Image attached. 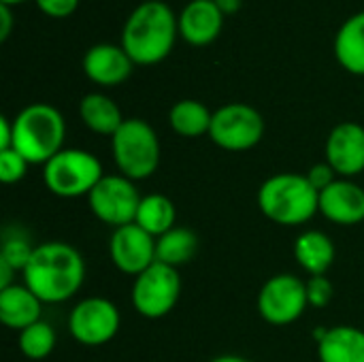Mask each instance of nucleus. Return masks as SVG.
Returning a JSON list of instances; mask_svg holds the SVG:
<instances>
[{
    "instance_id": "nucleus-33",
    "label": "nucleus",
    "mask_w": 364,
    "mask_h": 362,
    "mask_svg": "<svg viewBox=\"0 0 364 362\" xmlns=\"http://www.w3.org/2000/svg\"><path fill=\"white\" fill-rule=\"evenodd\" d=\"M215 4L220 6V11H222L224 15H235V13L241 9L243 0H215Z\"/></svg>"
},
{
    "instance_id": "nucleus-15",
    "label": "nucleus",
    "mask_w": 364,
    "mask_h": 362,
    "mask_svg": "<svg viewBox=\"0 0 364 362\" xmlns=\"http://www.w3.org/2000/svg\"><path fill=\"white\" fill-rule=\"evenodd\" d=\"M226 15L215 0H188L177 15L179 36L192 47H207L222 34Z\"/></svg>"
},
{
    "instance_id": "nucleus-10",
    "label": "nucleus",
    "mask_w": 364,
    "mask_h": 362,
    "mask_svg": "<svg viewBox=\"0 0 364 362\" xmlns=\"http://www.w3.org/2000/svg\"><path fill=\"white\" fill-rule=\"evenodd\" d=\"M122 326L117 305L102 297L79 301L68 314V331L73 339L85 348H100L115 339Z\"/></svg>"
},
{
    "instance_id": "nucleus-27",
    "label": "nucleus",
    "mask_w": 364,
    "mask_h": 362,
    "mask_svg": "<svg viewBox=\"0 0 364 362\" xmlns=\"http://www.w3.org/2000/svg\"><path fill=\"white\" fill-rule=\"evenodd\" d=\"M30 162L17 149H2L0 151V181L11 186L26 177Z\"/></svg>"
},
{
    "instance_id": "nucleus-12",
    "label": "nucleus",
    "mask_w": 364,
    "mask_h": 362,
    "mask_svg": "<svg viewBox=\"0 0 364 362\" xmlns=\"http://www.w3.org/2000/svg\"><path fill=\"white\" fill-rule=\"evenodd\" d=\"M109 258L117 271L136 277L156 262V237L136 224L119 226L111 235Z\"/></svg>"
},
{
    "instance_id": "nucleus-9",
    "label": "nucleus",
    "mask_w": 364,
    "mask_h": 362,
    "mask_svg": "<svg viewBox=\"0 0 364 362\" xmlns=\"http://www.w3.org/2000/svg\"><path fill=\"white\" fill-rule=\"evenodd\" d=\"M141 198L143 196L136 190V181L117 173L105 175L96 183V188L87 196V205L96 220H100L107 226H113L115 230L119 226L134 224Z\"/></svg>"
},
{
    "instance_id": "nucleus-14",
    "label": "nucleus",
    "mask_w": 364,
    "mask_h": 362,
    "mask_svg": "<svg viewBox=\"0 0 364 362\" xmlns=\"http://www.w3.org/2000/svg\"><path fill=\"white\" fill-rule=\"evenodd\" d=\"M81 66L92 83L100 87H115L132 75L134 62L122 45L96 43L85 51Z\"/></svg>"
},
{
    "instance_id": "nucleus-7",
    "label": "nucleus",
    "mask_w": 364,
    "mask_h": 362,
    "mask_svg": "<svg viewBox=\"0 0 364 362\" xmlns=\"http://www.w3.org/2000/svg\"><path fill=\"white\" fill-rule=\"evenodd\" d=\"M181 294V277L175 267L154 262L149 269L139 273L132 284L130 301L139 316L147 320H160L168 316Z\"/></svg>"
},
{
    "instance_id": "nucleus-22",
    "label": "nucleus",
    "mask_w": 364,
    "mask_h": 362,
    "mask_svg": "<svg viewBox=\"0 0 364 362\" xmlns=\"http://www.w3.org/2000/svg\"><path fill=\"white\" fill-rule=\"evenodd\" d=\"M211 119L213 111H209L205 102L194 98L177 100L168 111V124L173 132L183 139H198L203 134H209Z\"/></svg>"
},
{
    "instance_id": "nucleus-30",
    "label": "nucleus",
    "mask_w": 364,
    "mask_h": 362,
    "mask_svg": "<svg viewBox=\"0 0 364 362\" xmlns=\"http://www.w3.org/2000/svg\"><path fill=\"white\" fill-rule=\"evenodd\" d=\"M307 179L318 192H322V190H326L328 186H333L337 181V173L328 162H318L307 171Z\"/></svg>"
},
{
    "instance_id": "nucleus-13",
    "label": "nucleus",
    "mask_w": 364,
    "mask_h": 362,
    "mask_svg": "<svg viewBox=\"0 0 364 362\" xmlns=\"http://www.w3.org/2000/svg\"><path fill=\"white\" fill-rule=\"evenodd\" d=\"M326 162L343 179L364 173V126L356 122L337 124L326 139Z\"/></svg>"
},
{
    "instance_id": "nucleus-17",
    "label": "nucleus",
    "mask_w": 364,
    "mask_h": 362,
    "mask_svg": "<svg viewBox=\"0 0 364 362\" xmlns=\"http://www.w3.org/2000/svg\"><path fill=\"white\" fill-rule=\"evenodd\" d=\"M43 305L45 303L26 284H13L0 290V322L11 331L21 333L41 320Z\"/></svg>"
},
{
    "instance_id": "nucleus-34",
    "label": "nucleus",
    "mask_w": 364,
    "mask_h": 362,
    "mask_svg": "<svg viewBox=\"0 0 364 362\" xmlns=\"http://www.w3.org/2000/svg\"><path fill=\"white\" fill-rule=\"evenodd\" d=\"M209 362H252V361H247V358H243V356H237V354H222V356L211 358Z\"/></svg>"
},
{
    "instance_id": "nucleus-16",
    "label": "nucleus",
    "mask_w": 364,
    "mask_h": 362,
    "mask_svg": "<svg viewBox=\"0 0 364 362\" xmlns=\"http://www.w3.org/2000/svg\"><path fill=\"white\" fill-rule=\"evenodd\" d=\"M320 213L339 226H356L364 222V188L352 179L339 177L320 192Z\"/></svg>"
},
{
    "instance_id": "nucleus-20",
    "label": "nucleus",
    "mask_w": 364,
    "mask_h": 362,
    "mask_svg": "<svg viewBox=\"0 0 364 362\" xmlns=\"http://www.w3.org/2000/svg\"><path fill=\"white\" fill-rule=\"evenodd\" d=\"M79 117L81 122L100 137H113L119 126L124 124V115L119 105L105 96L102 92H90L79 102Z\"/></svg>"
},
{
    "instance_id": "nucleus-19",
    "label": "nucleus",
    "mask_w": 364,
    "mask_h": 362,
    "mask_svg": "<svg viewBox=\"0 0 364 362\" xmlns=\"http://www.w3.org/2000/svg\"><path fill=\"white\" fill-rule=\"evenodd\" d=\"M335 58L350 75L364 77V11L348 17L335 34Z\"/></svg>"
},
{
    "instance_id": "nucleus-21",
    "label": "nucleus",
    "mask_w": 364,
    "mask_h": 362,
    "mask_svg": "<svg viewBox=\"0 0 364 362\" xmlns=\"http://www.w3.org/2000/svg\"><path fill=\"white\" fill-rule=\"evenodd\" d=\"M294 258L309 275H326L335 262V243L322 230H305L294 241Z\"/></svg>"
},
{
    "instance_id": "nucleus-11",
    "label": "nucleus",
    "mask_w": 364,
    "mask_h": 362,
    "mask_svg": "<svg viewBox=\"0 0 364 362\" xmlns=\"http://www.w3.org/2000/svg\"><path fill=\"white\" fill-rule=\"evenodd\" d=\"M256 305L264 322L273 326H288L296 322L309 307L307 282L290 273L273 275L260 288Z\"/></svg>"
},
{
    "instance_id": "nucleus-35",
    "label": "nucleus",
    "mask_w": 364,
    "mask_h": 362,
    "mask_svg": "<svg viewBox=\"0 0 364 362\" xmlns=\"http://www.w3.org/2000/svg\"><path fill=\"white\" fill-rule=\"evenodd\" d=\"M21 2H26V0H0V4H6V6H17Z\"/></svg>"
},
{
    "instance_id": "nucleus-28",
    "label": "nucleus",
    "mask_w": 364,
    "mask_h": 362,
    "mask_svg": "<svg viewBox=\"0 0 364 362\" xmlns=\"http://www.w3.org/2000/svg\"><path fill=\"white\" fill-rule=\"evenodd\" d=\"M333 294H335V288H333V282L326 275H311L307 280V301H309V307H314V309L326 307L333 301Z\"/></svg>"
},
{
    "instance_id": "nucleus-31",
    "label": "nucleus",
    "mask_w": 364,
    "mask_h": 362,
    "mask_svg": "<svg viewBox=\"0 0 364 362\" xmlns=\"http://www.w3.org/2000/svg\"><path fill=\"white\" fill-rule=\"evenodd\" d=\"M13 6H6V4H0V41H6L11 30H13Z\"/></svg>"
},
{
    "instance_id": "nucleus-3",
    "label": "nucleus",
    "mask_w": 364,
    "mask_h": 362,
    "mask_svg": "<svg viewBox=\"0 0 364 362\" xmlns=\"http://www.w3.org/2000/svg\"><path fill=\"white\" fill-rule=\"evenodd\" d=\"M258 207L279 226H303L320 213V192L301 173H277L262 181Z\"/></svg>"
},
{
    "instance_id": "nucleus-29",
    "label": "nucleus",
    "mask_w": 364,
    "mask_h": 362,
    "mask_svg": "<svg viewBox=\"0 0 364 362\" xmlns=\"http://www.w3.org/2000/svg\"><path fill=\"white\" fill-rule=\"evenodd\" d=\"M34 2L41 9V13L51 17V19L70 17L79 6V0H34Z\"/></svg>"
},
{
    "instance_id": "nucleus-25",
    "label": "nucleus",
    "mask_w": 364,
    "mask_h": 362,
    "mask_svg": "<svg viewBox=\"0 0 364 362\" xmlns=\"http://www.w3.org/2000/svg\"><path fill=\"white\" fill-rule=\"evenodd\" d=\"M55 341H58L55 331L45 320H38V322H34L32 326H28V329H23L19 333V350L30 361L47 358L53 352Z\"/></svg>"
},
{
    "instance_id": "nucleus-6",
    "label": "nucleus",
    "mask_w": 364,
    "mask_h": 362,
    "mask_svg": "<svg viewBox=\"0 0 364 362\" xmlns=\"http://www.w3.org/2000/svg\"><path fill=\"white\" fill-rule=\"evenodd\" d=\"M102 177V162L92 151L77 147H64L47 164H43V183L53 196L60 198L90 196Z\"/></svg>"
},
{
    "instance_id": "nucleus-2",
    "label": "nucleus",
    "mask_w": 364,
    "mask_h": 362,
    "mask_svg": "<svg viewBox=\"0 0 364 362\" xmlns=\"http://www.w3.org/2000/svg\"><path fill=\"white\" fill-rule=\"evenodd\" d=\"M179 36V23L173 9L162 0L136 4L122 30V47L134 66H154L166 60Z\"/></svg>"
},
{
    "instance_id": "nucleus-32",
    "label": "nucleus",
    "mask_w": 364,
    "mask_h": 362,
    "mask_svg": "<svg viewBox=\"0 0 364 362\" xmlns=\"http://www.w3.org/2000/svg\"><path fill=\"white\" fill-rule=\"evenodd\" d=\"M13 147V119L6 115L0 117V151Z\"/></svg>"
},
{
    "instance_id": "nucleus-5",
    "label": "nucleus",
    "mask_w": 364,
    "mask_h": 362,
    "mask_svg": "<svg viewBox=\"0 0 364 362\" xmlns=\"http://www.w3.org/2000/svg\"><path fill=\"white\" fill-rule=\"evenodd\" d=\"M111 156L124 177L132 181L149 179L160 164V139L154 126L139 117L124 119L111 137Z\"/></svg>"
},
{
    "instance_id": "nucleus-8",
    "label": "nucleus",
    "mask_w": 364,
    "mask_h": 362,
    "mask_svg": "<svg viewBox=\"0 0 364 362\" xmlns=\"http://www.w3.org/2000/svg\"><path fill=\"white\" fill-rule=\"evenodd\" d=\"M264 137V119L245 102H228L213 111L209 139L224 151L254 149Z\"/></svg>"
},
{
    "instance_id": "nucleus-24",
    "label": "nucleus",
    "mask_w": 364,
    "mask_h": 362,
    "mask_svg": "<svg viewBox=\"0 0 364 362\" xmlns=\"http://www.w3.org/2000/svg\"><path fill=\"white\" fill-rule=\"evenodd\" d=\"M196 250H198V237L183 226H175L173 230L156 239V260L175 269L188 265L196 256Z\"/></svg>"
},
{
    "instance_id": "nucleus-18",
    "label": "nucleus",
    "mask_w": 364,
    "mask_h": 362,
    "mask_svg": "<svg viewBox=\"0 0 364 362\" xmlns=\"http://www.w3.org/2000/svg\"><path fill=\"white\" fill-rule=\"evenodd\" d=\"M320 362H364V331L339 324L326 329V335L318 341Z\"/></svg>"
},
{
    "instance_id": "nucleus-23",
    "label": "nucleus",
    "mask_w": 364,
    "mask_h": 362,
    "mask_svg": "<svg viewBox=\"0 0 364 362\" xmlns=\"http://www.w3.org/2000/svg\"><path fill=\"white\" fill-rule=\"evenodd\" d=\"M175 220H177V209H175V203L168 196H164V194H147V196L141 198L134 224L158 239L164 233L175 228Z\"/></svg>"
},
{
    "instance_id": "nucleus-26",
    "label": "nucleus",
    "mask_w": 364,
    "mask_h": 362,
    "mask_svg": "<svg viewBox=\"0 0 364 362\" xmlns=\"http://www.w3.org/2000/svg\"><path fill=\"white\" fill-rule=\"evenodd\" d=\"M36 245L30 243V239L17 228L13 233H4V241L0 247V260L6 262L15 273H23L26 265L30 262V256Z\"/></svg>"
},
{
    "instance_id": "nucleus-1",
    "label": "nucleus",
    "mask_w": 364,
    "mask_h": 362,
    "mask_svg": "<svg viewBox=\"0 0 364 362\" xmlns=\"http://www.w3.org/2000/svg\"><path fill=\"white\" fill-rule=\"evenodd\" d=\"M21 277L43 303L60 305L81 290L85 282V260L77 247L64 241L38 243Z\"/></svg>"
},
{
    "instance_id": "nucleus-4",
    "label": "nucleus",
    "mask_w": 364,
    "mask_h": 362,
    "mask_svg": "<svg viewBox=\"0 0 364 362\" xmlns=\"http://www.w3.org/2000/svg\"><path fill=\"white\" fill-rule=\"evenodd\" d=\"M64 115L47 102L28 105L13 117V149L30 164H47L64 149Z\"/></svg>"
}]
</instances>
